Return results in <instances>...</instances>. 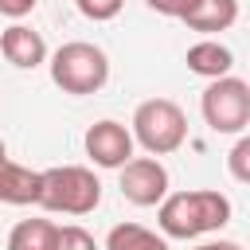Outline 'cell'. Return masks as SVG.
<instances>
[{
	"label": "cell",
	"instance_id": "obj_1",
	"mask_svg": "<svg viewBox=\"0 0 250 250\" xmlns=\"http://www.w3.org/2000/svg\"><path fill=\"white\" fill-rule=\"evenodd\" d=\"M156 223L164 238H199L230 223V199L211 188L176 191V195H164V203L156 207Z\"/></svg>",
	"mask_w": 250,
	"mask_h": 250
},
{
	"label": "cell",
	"instance_id": "obj_2",
	"mask_svg": "<svg viewBox=\"0 0 250 250\" xmlns=\"http://www.w3.org/2000/svg\"><path fill=\"white\" fill-rule=\"evenodd\" d=\"M102 203V180L82 164H59L39 172V207L55 215H90Z\"/></svg>",
	"mask_w": 250,
	"mask_h": 250
},
{
	"label": "cell",
	"instance_id": "obj_3",
	"mask_svg": "<svg viewBox=\"0 0 250 250\" xmlns=\"http://www.w3.org/2000/svg\"><path fill=\"white\" fill-rule=\"evenodd\" d=\"M51 82L62 90V94H98L105 82H109V59L102 47L86 43V39H74V43H62L55 55H51Z\"/></svg>",
	"mask_w": 250,
	"mask_h": 250
},
{
	"label": "cell",
	"instance_id": "obj_4",
	"mask_svg": "<svg viewBox=\"0 0 250 250\" xmlns=\"http://www.w3.org/2000/svg\"><path fill=\"white\" fill-rule=\"evenodd\" d=\"M129 133L148 156H168L188 141V117L172 98H148L133 109Z\"/></svg>",
	"mask_w": 250,
	"mask_h": 250
},
{
	"label": "cell",
	"instance_id": "obj_5",
	"mask_svg": "<svg viewBox=\"0 0 250 250\" xmlns=\"http://www.w3.org/2000/svg\"><path fill=\"white\" fill-rule=\"evenodd\" d=\"M199 109H203V121L211 125V133H242L250 125V82H242L234 74L215 78L203 90Z\"/></svg>",
	"mask_w": 250,
	"mask_h": 250
},
{
	"label": "cell",
	"instance_id": "obj_6",
	"mask_svg": "<svg viewBox=\"0 0 250 250\" xmlns=\"http://www.w3.org/2000/svg\"><path fill=\"white\" fill-rule=\"evenodd\" d=\"M121 195L133 207H160L168 195V168L156 156H133L121 168Z\"/></svg>",
	"mask_w": 250,
	"mask_h": 250
},
{
	"label": "cell",
	"instance_id": "obj_7",
	"mask_svg": "<svg viewBox=\"0 0 250 250\" xmlns=\"http://www.w3.org/2000/svg\"><path fill=\"white\" fill-rule=\"evenodd\" d=\"M86 156L98 168H125L133 160V133L121 121H94L86 129Z\"/></svg>",
	"mask_w": 250,
	"mask_h": 250
},
{
	"label": "cell",
	"instance_id": "obj_8",
	"mask_svg": "<svg viewBox=\"0 0 250 250\" xmlns=\"http://www.w3.org/2000/svg\"><path fill=\"white\" fill-rule=\"evenodd\" d=\"M0 55L20 70H35L39 62H47V43H43L39 31H31L23 23H12V27L0 31Z\"/></svg>",
	"mask_w": 250,
	"mask_h": 250
},
{
	"label": "cell",
	"instance_id": "obj_9",
	"mask_svg": "<svg viewBox=\"0 0 250 250\" xmlns=\"http://www.w3.org/2000/svg\"><path fill=\"white\" fill-rule=\"evenodd\" d=\"M184 62H188V70L191 74H199V78H227L230 74V66H234V55H230V47H223L219 39H199V43H191L188 47V55H184Z\"/></svg>",
	"mask_w": 250,
	"mask_h": 250
},
{
	"label": "cell",
	"instance_id": "obj_10",
	"mask_svg": "<svg viewBox=\"0 0 250 250\" xmlns=\"http://www.w3.org/2000/svg\"><path fill=\"white\" fill-rule=\"evenodd\" d=\"M0 203H39V172L16 164V160H0Z\"/></svg>",
	"mask_w": 250,
	"mask_h": 250
},
{
	"label": "cell",
	"instance_id": "obj_11",
	"mask_svg": "<svg viewBox=\"0 0 250 250\" xmlns=\"http://www.w3.org/2000/svg\"><path fill=\"white\" fill-rule=\"evenodd\" d=\"M234 20H238V0H195V8L184 16V23L191 31H203V35L227 31Z\"/></svg>",
	"mask_w": 250,
	"mask_h": 250
},
{
	"label": "cell",
	"instance_id": "obj_12",
	"mask_svg": "<svg viewBox=\"0 0 250 250\" xmlns=\"http://www.w3.org/2000/svg\"><path fill=\"white\" fill-rule=\"evenodd\" d=\"M8 250H59V227L51 219H23L8 230Z\"/></svg>",
	"mask_w": 250,
	"mask_h": 250
},
{
	"label": "cell",
	"instance_id": "obj_13",
	"mask_svg": "<svg viewBox=\"0 0 250 250\" xmlns=\"http://www.w3.org/2000/svg\"><path fill=\"white\" fill-rule=\"evenodd\" d=\"M105 250H168V238L141 223H117L105 234Z\"/></svg>",
	"mask_w": 250,
	"mask_h": 250
},
{
	"label": "cell",
	"instance_id": "obj_14",
	"mask_svg": "<svg viewBox=\"0 0 250 250\" xmlns=\"http://www.w3.org/2000/svg\"><path fill=\"white\" fill-rule=\"evenodd\" d=\"M227 172L238 184H250V137H238L234 148L227 152Z\"/></svg>",
	"mask_w": 250,
	"mask_h": 250
},
{
	"label": "cell",
	"instance_id": "obj_15",
	"mask_svg": "<svg viewBox=\"0 0 250 250\" xmlns=\"http://www.w3.org/2000/svg\"><path fill=\"white\" fill-rule=\"evenodd\" d=\"M78 4V12L86 16V20H94V23H105V20H113L121 8H125V0H74Z\"/></svg>",
	"mask_w": 250,
	"mask_h": 250
},
{
	"label": "cell",
	"instance_id": "obj_16",
	"mask_svg": "<svg viewBox=\"0 0 250 250\" xmlns=\"http://www.w3.org/2000/svg\"><path fill=\"white\" fill-rule=\"evenodd\" d=\"M59 250H98V242L82 227H59Z\"/></svg>",
	"mask_w": 250,
	"mask_h": 250
},
{
	"label": "cell",
	"instance_id": "obj_17",
	"mask_svg": "<svg viewBox=\"0 0 250 250\" xmlns=\"http://www.w3.org/2000/svg\"><path fill=\"white\" fill-rule=\"evenodd\" d=\"M152 12H160V16H172V20H184L191 8H195V0H145Z\"/></svg>",
	"mask_w": 250,
	"mask_h": 250
},
{
	"label": "cell",
	"instance_id": "obj_18",
	"mask_svg": "<svg viewBox=\"0 0 250 250\" xmlns=\"http://www.w3.org/2000/svg\"><path fill=\"white\" fill-rule=\"evenodd\" d=\"M31 8H35V0H0V16H12V20L27 16Z\"/></svg>",
	"mask_w": 250,
	"mask_h": 250
},
{
	"label": "cell",
	"instance_id": "obj_19",
	"mask_svg": "<svg viewBox=\"0 0 250 250\" xmlns=\"http://www.w3.org/2000/svg\"><path fill=\"white\" fill-rule=\"evenodd\" d=\"M195 250H242L238 242H227V238H219V242H203V246H195Z\"/></svg>",
	"mask_w": 250,
	"mask_h": 250
},
{
	"label": "cell",
	"instance_id": "obj_20",
	"mask_svg": "<svg viewBox=\"0 0 250 250\" xmlns=\"http://www.w3.org/2000/svg\"><path fill=\"white\" fill-rule=\"evenodd\" d=\"M4 156H8V148H4V141H0V160H4Z\"/></svg>",
	"mask_w": 250,
	"mask_h": 250
}]
</instances>
